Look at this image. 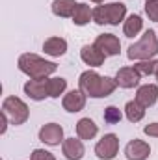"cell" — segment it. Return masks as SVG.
Segmentation results:
<instances>
[{
  "instance_id": "11",
  "label": "cell",
  "mask_w": 158,
  "mask_h": 160,
  "mask_svg": "<svg viewBox=\"0 0 158 160\" xmlns=\"http://www.w3.org/2000/svg\"><path fill=\"white\" fill-rule=\"evenodd\" d=\"M140 80H141V75L134 67H121L117 71V75H116V82H117L119 88H123V89L138 88Z\"/></svg>"
},
{
  "instance_id": "5",
  "label": "cell",
  "mask_w": 158,
  "mask_h": 160,
  "mask_svg": "<svg viewBox=\"0 0 158 160\" xmlns=\"http://www.w3.org/2000/svg\"><path fill=\"white\" fill-rule=\"evenodd\" d=\"M2 112L7 116V119H9L11 125H24V123L28 121V118H30L28 104H26L22 99L15 97V95H9V97L4 99V102H2Z\"/></svg>"
},
{
  "instance_id": "3",
  "label": "cell",
  "mask_w": 158,
  "mask_h": 160,
  "mask_svg": "<svg viewBox=\"0 0 158 160\" xmlns=\"http://www.w3.org/2000/svg\"><path fill=\"white\" fill-rule=\"evenodd\" d=\"M158 54V38L155 30H147L134 45L128 47V60L141 62V60H153Z\"/></svg>"
},
{
  "instance_id": "17",
  "label": "cell",
  "mask_w": 158,
  "mask_h": 160,
  "mask_svg": "<svg viewBox=\"0 0 158 160\" xmlns=\"http://www.w3.org/2000/svg\"><path fill=\"white\" fill-rule=\"evenodd\" d=\"M50 8H52V13L56 17L67 19V17L75 15V11L78 8V2H75V0H54Z\"/></svg>"
},
{
  "instance_id": "21",
  "label": "cell",
  "mask_w": 158,
  "mask_h": 160,
  "mask_svg": "<svg viewBox=\"0 0 158 160\" xmlns=\"http://www.w3.org/2000/svg\"><path fill=\"white\" fill-rule=\"evenodd\" d=\"M71 19H73V22H75L77 26H86L89 21H93V9H91L87 4H78L75 15H73Z\"/></svg>"
},
{
  "instance_id": "25",
  "label": "cell",
  "mask_w": 158,
  "mask_h": 160,
  "mask_svg": "<svg viewBox=\"0 0 158 160\" xmlns=\"http://www.w3.org/2000/svg\"><path fill=\"white\" fill-rule=\"evenodd\" d=\"M145 15L149 17V21L158 22V0H149V2H145Z\"/></svg>"
},
{
  "instance_id": "29",
  "label": "cell",
  "mask_w": 158,
  "mask_h": 160,
  "mask_svg": "<svg viewBox=\"0 0 158 160\" xmlns=\"http://www.w3.org/2000/svg\"><path fill=\"white\" fill-rule=\"evenodd\" d=\"M155 77H156V80H158V63H156V73H155Z\"/></svg>"
},
{
  "instance_id": "26",
  "label": "cell",
  "mask_w": 158,
  "mask_h": 160,
  "mask_svg": "<svg viewBox=\"0 0 158 160\" xmlns=\"http://www.w3.org/2000/svg\"><path fill=\"white\" fill-rule=\"evenodd\" d=\"M30 160H56V157L50 153V151H45V149H34Z\"/></svg>"
},
{
  "instance_id": "14",
  "label": "cell",
  "mask_w": 158,
  "mask_h": 160,
  "mask_svg": "<svg viewBox=\"0 0 158 160\" xmlns=\"http://www.w3.org/2000/svg\"><path fill=\"white\" fill-rule=\"evenodd\" d=\"M136 101L143 108L153 106L158 101V86L156 84H143V86H140L138 91H136Z\"/></svg>"
},
{
  "instance_id": "22",
  "label": "cell",
  "mask_w": 158,
  "mask_h": 160,
  "mask_svg": "<svg viewBox=\"0 0 158 160\" xmlns=\"http://www.w3.org/2000/svg\"><path fill=\"white\" fill-rule=\"evenodd\" d=\"M67 89V80L62 77L56 78H48V95L52 99H58L60 95H63V91Z\"/></svg>"
},
{
  "instance_id": "7",
  "label": "cell",
  "mask_w": 158,
  "mask_h": 160,
  "mask_svg": "<svg viewBox=\"0 0 158 160\" xmlns=\"http://www.w3.org/2000/svg\"><path fill=\"white\" fill-rule=\"evenodd\" d=\"M39 140L45 145L56 147L63 143V127L58 123H47L39 128Z\"/></svg>"
},
{
  "instance_id": "23",
  "label": "cell",
  "mask_w": 158,
  "mask_h": 160,
  "mask_svg": "<svg viewBox=\"0 0 158 160\" xmlns=\"http://www.w3.org/2000/svg\"><path fill=\"white\" fill-rule=\"evenodd\" d=\"M156 63L155 60H141V62H136L134 63V69L141 75V77H151L156 73Z\"/></svg>"
},
{
  "instance_id": "10",
  "label": "cell",
  "mask_w": 158,
  "mask_h": 160,
  "mask_svg": "<svg viewBox=\"0 0 158 160\" xmlns=\"http://www.w3.org/2000/svg\"><path fill=\"white\" fill-rule=\"evenodd\" d=\"M125 155H126L128 160H147L149 155H151V147H149L147 142L134 138V140H130V142L126 143Z\"/></svg>"
},
{
  "instance_id": "13",
  "label": "cell",
  "mask_w": 158,
  "mask_h": 160,
  "mask_svg": "<svg viewBox=\"0 0 158 160\" xmlns=\"http://www.w3.org/2000/svg\"><path fill=\"white\" fill-rule=\"evenodd\" d=\"M86 99H87V97H86V93H84L82 89H71L69 93L63 95L62 104H63V108H65L67 112L75 114V112L84 110V106H86Z\"/></svg>"
},
{
  "instance_id": "18",
  "label": "cell",
  "mask_w": 158,
  "mask_h": 160,
  "mask_svg": "<svg viewBox=\"0 0 158 160\" xmlns=\"http://www.w3.org/2000/svg\"><path fill=\"white\" fill-rule=\"evenodd\" d=\"M99 132V127L95 125V121L89 118H82L77 123V134L80 140H93Z\"/></svg>"
},
{
  "instance_id": "1",
  "label": "cell",
  "mask_w": 158,
  "mask_h": 160,
  "mask_svg": "<svg viewBox=\"0 0 158 160\" xmlns=\"http://www.w3.org/2000/svg\"><path fill=\"white\" fill-rule=\"evenodd\" d=\"M116 88H117L116 78L101 77L95 71H84L78 78V89H82L86 93V97H91V99L108 97L116 91Z\"/></svg>"
},
{
  "instance_id": "6",
  "label": "cell",
  "mask_w": 158,
  "mask_h": 160,
  "mask_svg": "<svg viewBox=\"0 0 158 160\" xmlns=\"http://www.w3.org/2000/svg\"><path fill=\"white\" fill-rule=\"evenodd\" d=\"M117 151H119V138L116 134H112V132H110V134H104V136L97 142V145H95V155L101 160L116 158Z\"/></svg>"
},
{
  "instance_id": "28",
  "label": "cell",
  "mask_w": 158,
  "mask_h": 160,
  "mask_svg": "<svg viewBox=\"0 0 158 160\" xmlns=\"http://www.w3.org/2000/svg\"><path fill=\"white\" fill-rule=\"evenodd\" d=\"M91 2H95V4H102L104 0H91Z\"/></svg>"
},
{
  "instance_id": "12",
  "label": "cell",
  "mask_w": 158,
  "mask_h": 160,
  "mask_svg": "<svg viewBox=\"0 0 158 160\" xmlns=\"http://www.w3.org/2000/svg\"><path fill=\"white\" fill-rule=\"evenodd\" d=\"M62 153L67 160H82L86 155V147L80 138H65L62 143Z\"/></svg>"
},
{
  "instance_id": "2",
  "label": "cell",
  "mask_w": 158,
  "mask_h": 160,
  "mask_svg": "<svg viewBox=\"0 0 158 160\" xmlns=\"http://www.w3.org/2000/svg\"><path fill=\"white\" fill-rule=\"evenodd\" d=\"M17 67H19L21 73L28 75L30 78H48L58 69V65L54 62H48V60L41 58L37 54H32V52L21 54L19 62H17Z\"/></svg>"
},
{
  "instance_id": "16",
  "label": "cell",
  "mask_w": 158,
  "mask_h": 160,
  "mask_svg": "<svg viewBox=\"0 0 158 160\" xmlns=\"http://www.w3.org/2000/svg\"><path fill=\"white\" fill-rule=\"evenodd\" d=\"M43 50H45V54H48L52 58H60L67 52V41L63 38H56V36L48 38L43 43Z\"/></svg>"
},
{
  "instance_id": "24",
  "label": "cell",
  "mask_w": 158,
  "mask_h": 160,
  "mask_svg": "<svg viewBox=\"0 0 158 160\" xmlns=\"http://www.w3.org/2000/svg\"><path fill=\"white\" fill-rule=\"evenodd\" d=\"M123 118V114H121V110H119L117 106H108V108H104V121L106 123H110V125H116L119 123Z\"/></svg>"
},
{
  "instance_id": "15",
  "label": "cell",
  "mask_w": 158,
  "mask_h": 160,
  "mask_svg": "<svg viewBox=\"0 0 158 160\" xmlns=\"http://www.w3.org/2000/svg\"><path fill=\"white\" fill-rule=\"evenodd\" d=\"M80 58H82V62H84L86 65H89V67H101V65L104 63V60H106V56H104L95 45H84L82 50H80Z\"/></svg>"
},
{
  "instance_id": "27",
  "label": "cell",
  "mask_w": 158,
  "mask_h": 160,
  "mask_svg": "<svg viewBox=\"0 0 158 160\" xmlns=\"http://www.w3.org/2000/svg\"><path fill=\"white\" fill-rule=\"evenodd\" d=\"M143 132H145L147 136L158 138V123H151V125H145V127H143Z\"/></svg>"
},
{
  "instance_id": "20",
  "label": "cell",
  "mask_w": 158,
  "mask_h": 160,
  "mask_svg": "<svg viewBox=\"0 0 158 160\" xmlns=\"http://www.w3.org/2000/svg\"><path fill=\"white\" fill-rule=\"evenodd\" d=\"M141 28H143V21H141L140 15H134V13L128 15L126 21H125V24H123V32H125L126 38H134V36H138V34L141 32Z\"/></svg>"
},
{
  "instance_id": "19",
  "label": "cell",
  "mask_w": 158,
  "mask_h": 160,
  "mask_svg": "<svg viewBox=\"0 0 158 160\" xmlns=\"http://www.w3.org/2000/svg\"><path fill=\"white\" fill-rule=\"evenodd\" d=\"M125 116H126V119L130 121V123H138V121H141L145 118V108L136 99L134 101H128L125 104Z\"/></svg>"
},
{
  "instance_id": "9",
  "label": "cell",
  "mask_w": 158,
  "mask_h": 160,
  "mask_svg": "<svg viewBox=\"0 0 158 160\" xmlns=\"http://www.w3.org/2000/svg\"><path fill=\"white\" fill-rule=\"evenodd\" d=\"M24 93L32 101H45L48 95V78H30L24 84Z\"/></svg>"
},
{
  "instance_id": "30",
  "label": "cell",
  "mask_w": 158,
  "mask_h": 160,
  "mask_svg": "<svg viewBox=\"0 0 158 160\" xmlns=\"http://www.w3.org/2000/svg\"><path fill=\"white\" fill-rule=\"evenodd\" d=\"M145 2H149V0H145Z\"/></svg>"
},
{
  "instance_id": "8",
  "label": "cell",
  "mask_w": 158,
  "mask_h": 160,
  "mask_svg": "<svg viewBox=\"0 0 158 160\" xmlns=\"http://www.w3.org/2000/svg\"><path fill=\"white\" fill-rule=\"evenodd\" d=\"M106 58L108 56H117L119 52H121V41L119 38H116L114 34H101V36H97V39L93 43Z\"/></svg>"
},
{
  "instance_id": "4",
  "label": "cell",
  "mask_w": 158,
  "mask_h": 160,
  "mask_svg": "<svg viewBox=\"0 0 158 160\" xmlns=\"http://www.w3.org/2000/svg\"><path fill=\"white\" fill-rule=\"evenodd\" d=\"M126 17V6L123 2H112V4H104V6H97L93 9V21L97 24H112L117 26L121 21H125Z\"/></svg>"
}]
</instances>
